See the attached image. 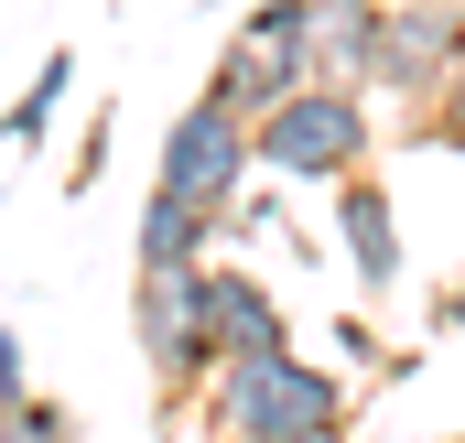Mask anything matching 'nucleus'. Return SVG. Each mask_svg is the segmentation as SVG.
<instances>
[{
  "instance_id": "nucleus-3",
  "label": "nucleus",
  "mask_w": 465,
  "mask_h": 443,
  "mask_svg": "<svg viewBox=\"0 0 465 443\" xmlns=\"http://www.w3.org/2000/svg\"><path fill=\"white\" fill-rule=\"evenodd\" d=\"M130 346L152 368V411H195L206 379H217V335H206V260L195 271H130Z\"/></svg>"
},
{
  "instance_id": "nucleus-12",
  "label": "nucleus",
  "mask_w": 465,
  "mask_h": 443,
  "mask_svg": "<svg viewBox=\"0 0 465 443\" xmlns=\"http://www.w3.org/2000/svg\"><path fill=\"white\" fill-rule=\"evenodd\" d=\"M0 443H76V411L54 389H22V400H0Z\"/></svg>"
},
{
  "instance_id": "nucleus-11",
  "label": "nucleus",
  "mask_w": 465,
  "mask_h": 443,
  "mask_svg": "<svg viewBox=\"0 0 465 443\" xmlns=\"http://www.w3.org/2000/svg\"><path fill=\"white\" fill-rule=\"evenodd\" d=\"M65 87H76V54H44V65L22 76V98L0 109V152H33V141L54 130V109H65Z\"/></svg>"
},
{
  "instance_id": "nucleus-17",
  "label": "nucleus",
  "mask_w": 465,
  "mask_h": 443,
  "mask_svg": "<svg viewBox=\"0 0 465 443\" xmlns=\"http://www.w3.org/2000/svg\"><path fill=\"white\" fill-rule=\"evenodd\" d=\"M455 443H465V433H455Z\"/></svg>"
},
{
  "instance_id": "nucleus-9",
  "label": "nucleus",
  "mask_w": 465,
  "mask_h": 443,
  "mask_svg": "<svg viewBox=\"0 0 465 443\" xmlns=\"http://www.w3.org/2000/svg\"><path fill=\"white\" fill-rule=\"evenodd\" d=\"M379 11H390V0H303V65H314L325 87H357V98H368Z\"/></svg>"
},
{
  "instance_id": "nucleus-10",
  "label": "nucleus",
  "mask_w": 465,
  "mask_h": 443,
  "mask_svg": "<svg viewBox=\"0 0 465 443\" xmlns=\"http://www.w3.org/2000/svg\"><path fill=\"white\" fill-rule=\"evenodd\" d=\"M217 238H228V217H217V206L152 195V206H141V227H130V271H195Z\"/></svg>"
},
{
  "instance_id": "nucleus-6",
  "label": "nucleus",
  "mask_w": 465,
  "mask_h": 443,
  "mask_svg": "<svg viewBox=\"0 0 465 443\" xmlns=\"http://www.w3.org/2000/svg\"><path fill=\"white\" fill-rule=\"evenodd\" d=\"M303 76H314V65H303V0H260L228 44H217L206 98H217V109H238V119H260V109H282Z\"/></svg>"
},
{
  "instance_id": "nucleus-2",
  "label": "nucleus",
  "mask_w": 465,
  "mask_h": 443,
  "mask_svg": "<svg viewBox=\"0 0 465 443\" xmlns=\"http://www.w3.org/2000/svg\"><path fill=\"white\" fill-rule=\"evenodd\" d=\"M379 109L357 98V87H325V76H303L282 109L249 119V152H260V173H282V184H347L379 162Z\"/></svg>"
},
{
  "instance_id": "nucleus-14",
  "label": "nucleus",
  "mask_w": 465,
  "mask_h": 443,
  "mask_svg": "<svg viewBox=\"0 0 465 443\" xmlns=\"http://www.w3.org/2000/svg\"><path fill=\"white\" fill-rule=\"evenodd\" d=\"M22 389H33V357H22V335L0 325V400H22Z\"/></svg>"
},
{
  "instance_id": "nucleus-16",
  "label": "nucleus",
  "mask_w": 465,
  "mask_h": 443,
  "mask_svg": "<svg viewBox=\"0 0 465 443\" xmlns=\"http://www.w3.org/2000/svg\"><path fill=\"white\" fill-rule=\"evenodd\" d=\"M217 443H228V433H217Z\"/></svg>"
},
{
  "instance_id": "nucleus-5",
  "label": "nucleus",
  "mask_w": 465,
  "mask_h": 443,
  "mask_svg": "<svg viewBox=\"0 0 465 443\" xmlns=\"http://www.w3.org/2000/svg\"><path fill=\"white\" fill-rule=\"evenodd\" d=\"M249 173H260V152H249V119H238V109H217V98L173 109V130H163V152H152V195H184V206H217V217H228L238 195H249Z\"/></svg>"
},
{
  "instance_id": "nucleus-15",
  "label": "nucleus",
  "mask_w": 465,
  "mask_h": 443,
  "mask_svg": "<svg viewBox=\"0 0 465 443\" xmlns=\"http://www.w3.org/2000/svg\"><path fill=\"white\" fill-rule=\"evenodd\" d=\"M433 325H455V335H465V271L444 281V292H433Z\"/></svg>"
},
{
  "instance_id": "nucleus-8",
  "label": "nucleus",
  "mask_w": 465,
  "mask_h": 443,
  "mask_svg": "<svg viewBox=\"0 0 465 443\" xmlns=\"http://www.w3.org/2000/svg\"><path fill=\"white\" fill-rule=\"evenodd\" d=\"M206 335H217V368H228V357H271V346H292V314H282V292H271L260 271L206 260Z\"/></svg>"
},
{
  "instance_id": "nucleus-1",
  "label": "nucleus",
  "mask_w": 465,
  "mask_h": 443,
  "mask_svg": "<svg viewBox=\"0 0 465 443\" xmlns=\"http://www.w3.org/2000/svg\"><path fill=\"white\" fill-rule=\"evenodd\" d=\"M195 411H206V433H228V443H357V389L336 368H314L303 346L228 357Z\"/></svg>"
},
{
  "instance_id": "nucleus-13",
  "label": "nucleus",
  "mask_w": 465,
  "mask_h": 443,
  "mask_svg": "<svg viewBox=\"0 0 465 443\" xmlns=\"http://www.w3.org/2000/svg\"><path fill=\"white\" fill-rule=\"evenodd\" d=\"M401 141H444V152H465V44H455V65H444V87H433V109L411 119Z\"/></svg>"
},
{
  "instance_id": "nucleus-4",
  "label": "nucleus",
  "mask_w": 465,
  "mask_h": 443,
  "mask_svg": "<svg viewBox=\"0 0 465 443\" xmlns=\"http://www.w3.org/2000/svg\"><path fill=\"white\" fill-rule=\"evenodd\" d=\"M455 44H465V0H390L379 11V54H368V109L422 119L444 65H455Z\"/></svg>"
},
{
  "instance_id": "nucleus-7",
  "label": "nucleus",
  "mask_w": 465,
  "mask_h": 443,
  "mask_svg": "<svg viewBox=\"0 0 465 443\" xmlns=\"http://www.w3.org/2000/svg\"><path fill=\"white\" fill-rule=\"evenodd\" d=\"M336 249H347L357 292H401L411 249H401V206H390L379 173H347V184H336Z\"/></svg>"
}]
</instances>
